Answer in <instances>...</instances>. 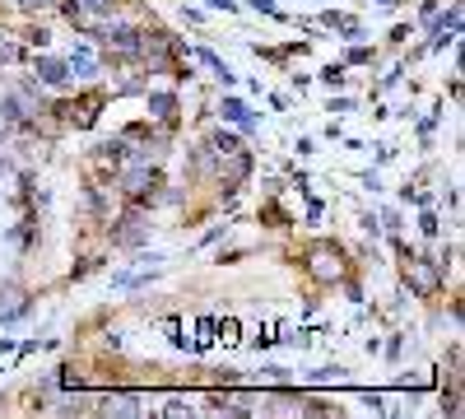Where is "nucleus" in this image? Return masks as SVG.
I'll use <instances>...</instances> for the list:
<instances>
[{"mask_svg": "<svg viewBox=\"0 0 465 419\" xmlns=\"http://www.w3.org/2000/svg\"><path fill=\"white\" fill-rule=\"evenodd\" d=\"M24 313H28V294H24L19 284H5V289H0V326L19 322Z\"/></svg>", "mask_w": 465, "mask_h": 419, "instance_id": "obj_3", "label": "nucleus"}, {"mask_svg": "<svg viewBox=\"0 0 465 419\" xmlns=\"http://www.w3.org/2000/svg\"><path fill=\"white\" fill-rule=\"evenodd\" d=\"M19 5H24V10H33V15H37V10H52V5H56V0H19Z\"/></svg>", "mask_w": 465, "mask_h": 419, "instance_id": "obj_17", "label": "nucleus"}, {"mask_svg": "<svg viewBox=\"0 0 465 419\" xmlns=\"http://www.w3.org/2000/svg\"><path fill=\"white\" fill-rule=\"evenodd\" d=\"M405 280H410V289H414V294H433V289L442 284V275L433 271L429 261H410V265H405Z\"/></svg>", "mask_w": 465, "mask_h": 419, "instance_id": "obj_4", "label": "nucleus"}, {"mask_svg": "<svg viewBox=\"0 0 465 419\" xmlns=\"http://www.w3.org/2000/svg\"><path fill=\"white\" fill-rule=\"evenodd\" d=\"M122 186H126L131 201H144L153 192V164L149 159H131V168L122 173Z\"/></svg>", "mask_w": 465, "mask_h": 419, "instance_id": "obj_2", "label": "nucleus"}, {"mask_svg": "<svg viewBox=\"0 0 465 419\" xmlns=\"http://www.w3.org/2000/svg\"><path fill=\"white\" fill-rule=\"evenodd\" d=\"M37 75H43V85H52V89H65V80H70L65 61H52V56H37Z\"/></svg>", "mask_w": 465, "mask_h": 419, "instance_id": "obj_6", "label": "nucleus"}, {"mask_svg": "<svg viewBox=\"0 0 465 419\" xmlns=\"http://www.w3.org/2000/svg\"><path fill=\"white\" fill-rule=\"evenodd\" d=\"M103 405H107V414H135V410H140L135 396H107Z\"/></svg>", "mask_w": 465, "mask_h": 419, "instance_id": "obj_13", "label": "nucleus"}, {"mask_svg": "<svg viewBox=\"0 0 465 419\" xmlns=\"http://www.w3.org/2000/svg\"><path fill=\"white\" fill-rule=\"evenodd\" d=\"M149 112H153L159 122H173V117H177V103H173V94H153V98H149Z\"/></svg>", "mask_w": 465, "mask_h": 419, "instance_id": "obj_10", "label": "nucleus"}, {"mask_svg": "<svg viewBox=\"0 0 465 419\" xmlns=\"http://www.w3.org/2000/svg\"><path fill=\"white\" fill-rule=\"evenodd\" d=\"M98 107H103V98L94 94V98H80V103H70V107H56V117H65V122H74V126H94Z\"/></svg>", "mask_w": 465, "mask_h": 419, "instance_id": "obj_5", "label": "nucleus"}, {"mask_svg": "<svg viewBox=\"0 0 465 419\" xmlns=\"http://www.w3.org/2000/svg\"><path fill=\"white\" fill-rule=\"evenodd\" d=\"M140 238H144V224H140V214H131V219L116 224V243H122V247H135Z\"/></svg>", "mask_w": 465, "mask_h": 419, "instance_id": "obj_9", "label": "nucleus"}, {"mask_svg": "<svg viewBox=\"0 0 465 419\" xmlns=\"http://www.w3.org/2000/svg\"><path fill=\"white\" fill-rule=\"evenodd\" d=\"M307 271H312L317 280H326V284H335V280H344L349 261H344V252L335 243H312L307 247Z\"/></svg>", "mask_w": 465, "mask_h": 419, "instance_id": "obj_1", "label": "nucleus"}, {"mask_svg": "<svg viewBox=\"0 0 465 419\" xmlns=\"http://www.w3.org/2000/svg\"><path fill=\"white\" fill-rule=\"evenodd\" d=\"M122 155H126V140H107V145H98V149H94V159H98L103 168H112V173L126 164Z\"/></svg>", "mask_w": 465, "mask_h": 419, "instance_id": "obj_8", "label": "nucleus"}, {"mask_svg": "<svg viewBox=\"0 0 465 419\" xmlns=\"http://www.w3.org/2000/svg\"><path fill=\"white\" fill-rule=\"evenodd\" d=\"M65 70H70V75H80V80H94V75H98V61H94V52H89V47H74Z\"/></svg>", "mask_w": 465, "mask_h": 419, "instance_id": "obj_7", "label": "nucleus"}, {"mask_svg": "<svg viewBox=\"0 0 465 419\" xmlns=\"http://www.w3.org/2000/svg\"><path fill=\"white\" fill-rule=\"evenodd\" d=\"M223 112H228V117L238 122L242 131H252V126H256V117H252V112H247V107H242L238 98H223Z\"/></svg>", "mask_w": 465, "mask_h": 419, "instance_id": "obj_12", "label": "nucleus"}, {"mask_svg": "<svg viewBox=\"0 0 465 419\" xmlns=\"http://www.w3.org/2000/svg\"><path fill=\"white\" fill-rule=\"evenodd\" d=\"M149 280H159V271H131V275H112V289H140Z\"/></svg>", "mask_w": 465, "mask_h": 419, "instance_id": "obj_11", "label": "nucleus"}, {"mask_svg": "<svg viewBox=\"0 0 465 419\" xmlns=\"http://www.w3.org/2000/svg\"><path fill=\"white\" fill-rule=\"evenodd\" d=\"M24 56V47L15 43V37H0V61H19Z\"/></svg>", "mask_w": 465, "mask_h": 419, "instance_id": "obj_15", "label": "nucleus"}, {"mask_svg": "<svg viewBox=\"0 0 465 419\" xmlns=\"http://www.w3.org/2000/svg\"><path fill=\"white\" fill-rule=\"evenodd\" d=\"M252 10H261V15H270V19H284V10L275 5V0H252Z\"/></svg>", "mask_w": 465, "mask_h": 419, "instance_id": "obj_16", "label": "nucleus"}, {"mask_svg": "<svg viewBox=\"0 0 465 419\" xmlns=\"http://www.w3.org/2000/svg\"><path fill=\"white\" fill-rule=\"evenodd\" d=\"M201 56H205V65H210V70L219 75V80H223V85H238V80H232V70H228V65H223V61L214 56V52H205V47H201Z\"/></svg>", "mask_w": 465, "mask_h": 419, "instance_id": "obj_14", "label": "nucleus"}]
</instances>
